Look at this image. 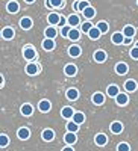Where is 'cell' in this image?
<instances>
[{"mask_svg":"<svg viewBox=\"0 0 138 151\" xmlns=\"http://www.w3.org/2000/svg\"><path fill=\"white\" fill-rule=\"evenodd\" d=\"M121 32H123L124 38H134L135 33H137V30H135L134 26H124V29H123Z\"/></svg>","mask_w":138,"mask_h":151,"instance_id":"cell-2","label":"cell"},{"mask_svg":"<svg viewBox=\"0 0 138 151\" xmlns=\"http://www.w3.org/2000/svg\"><path fill=\"white\" fill-rule=\"evenodd\" d=\"M73 121L76 122V124H82V122H85V115L82 112H76L73 115Z\"/></svg>","mask_w":138,"mask_h":151,"instance_id":"cell-29","label":"cell"},{"mask_svg":"<svg viewBox=\"0 0 138 151\" xmlns=\"http://www.w3.org/2000/svg\"><path fill=\"white\" fill-rule=\"evenodd\" d=\"M64 139H65V142H67V144L73 145L74 142L78 141V137H76V133H71V132H68V133L65 134V137H64Z\"/></svg>","mask_w":138,"mask_h":151,"instance_id":"cell-27","label":"cell"},{"mask_svg":"<svg viewBox=\"0 0 138 151\" xmlns=\"http://www.w3.org/2000/svg\"><path fill=\"white\" fill-rule=\"evenodd\" d=\"M14 35H15V32H14V29H12V27H5V29L2 30L3 40H12V38H14Z\"/></svg>","mask_w":138,"mask_h":151,"instance_id":"cell-4","label":"cell"},{"mask_svg":"<svg viewBox=\"0 0 138 151\" xmlns=\"http://www.w3.org/2000/svg\"><path fill=\"white\" fill-rule=\"evenodd\" d=\"M38 65L36 64H29V65H26V73L29 74V76H35L36 73H38Z\"/></svg>","mask_w":138,"mask_h":151,"instance_id":"cell-19","label":"cell"},{"mask_svg":"<svg viewBox=\"0 0 138 151\" xmlns=\"http://www.w3.org/2000/svg\"><path fill=\"white\" fill-rule=\"evenodd\" d=\"M124 89H126L128 92L137 91V82H135V80H128L126 83H124Z\"/></svg>","mask_w":138,"mask_h":151,"instance_id":"cell-14","label":"cell"},{"mask_svg":"<svg viewBox=\"0 0 138 151\" xmlns=\"http://www.w3.org/2000/svg\"><path fill=\"white\" fill-rule=\"evenodd\" d=\"M137 3H138V0H137Z\"/></svg>","mask_w":138,"mask_h":151,"instance_id":"cell-46","label":"cell"},{"mask_svg":"<svg viewBox=\"0 0 138 151\" xmlns=\"http://www.w3.org/2000/svg\"><path fill=\"white\" fill-rule=\"evenodd\" d=\"M68 55H70L71 58L81 56V47H79V45H71V47L68 48Z\"/></svg>","mask_w":138,"mask_h":151,"instance_id":"cell-11","label":"cell"},{"mask_svg":"<svg viewBox=\"0 0 138 151\" xmlns=\"http://www.w3.org/2000/svg\"><path fill=\"white\" fill-rule=\"evenodd\" d=\"M56 35H58V30L55 27H47L46 29V38H49V40H55Z\"/></svg>","mask_w":138,"mask_h":151,"instance_id":"cell-28","label":"cell"},{"mask_svg":"<svg viewBox=\"0 0 138 151\" xmlns=\"http://www.w3.org/2000/svg\"><path fill=\"white\" fill-rule=\"evenodd\" d=\"M43 48L47 50V52L53 50V48H55V41H53V40H49V38H46V40L43 41Z\"/></svg>","mask_w":138,"mask_h":151,"instance_id":"cell-12","label":"cell"},{"mask_svg":"<svg viewBox=\"0 0 138 151\" xmlns=\"http://www.w3.org/2000/svg\"><path fill=\"white\" fill-rule=\"evenodd\" d=\"M79 38H81V32H79L76 27L70 30V33H68V40H71V41H78Z\"/></svg>","mask_w":138,"mask_h":151,"instance_id":"cell-23","label":"cell"},{"mask_svg":"<svg viewBox=\"0 0 138 151\" xmlns=\"http://www.w3.org/2000/svg\"><path fill=\"white\" fill-rule=\"evenodd\" d=\"M26 2H28V3H33V2H35V0H26Z\"/></svg>","mask_w":138,"mask_h":151,"instance_id":"cell-44","label":"cell"},{"mask_svg":"<svg viewBox=\"0 0 138 151\" xmlns=\"http://www.w3.org/2000/svg\"><path fill=\"white\" fill-rule=\"evenodd\" d=\"M53 137H55V132H53V130L47 129V130L43 132V139H44V141L50 142V141H53Z\"/></svg>","mask_w":138,"mask_h":151,"instance_id":"cell-13","label":"cell"},{"mask_svg":"<svg viewBox=\"0 0 138 151\" xmlns=\"http://www.w3.org/2000/svg\"><path fill=\"white\" fill-rule=\"evenodd\" d=\"M90 6V3L86 2V0H82V2H79V8H78V11H81V12H84L86 8Z\"/></svg>","mask_w":138,"mask_h":151,"instance_id":"cell-36","label":"cell"},{"mask_svg":"<svg viewBox=\"0 0 138 151\" xmlns=\"http://www.w3.org/2000/svg\"><path fill=\"white\" fill-rule=\"evenodd\" d=\"M115 101H117V104H120V106H124V104H128V95L126 94H118L117 97H115Z\"/></svg>","mask_w":138,"mask_h":151,"instance_id":"cell-18","label":"cell"},{"mask_svg":"<svg viewBox=\"0 0 138 151\" xmlns=\"http://www.w3.org/2000/svg\"><path fill=\"white\" fill-rule=\"evenodd\" d=\"M73 27L71 26H65V27H62L61 29V35L64 36V38H68V33H70V30H71Z\"/></svg>","mask_w":138,"mask_h":151,"instance_id":"cell-37","label":"cell"},{"mask_svg":"<svg viewBox=\"0 0 138 151\" xmlns=\"http://www.w3.org/2000/svg\"><path fill=\"white\" fill-rule=\"evenodd\" d=\"M6 9H8V12H11V14H15V12H18L20 6H18L17 2H9L8 6H6Z\"/></svg>","mask_w":138,"mask_h":151,"instance_id":"cell-24","label":"cell"},{"mask_svg":"<svg viewBox=\"0 0 138 151\" xmlns=\"http://www.w3.org/2000/svg\"><path fill=\"white\" fill-rule=\"evenodd\" d=\"M111 132H112V133H115V134L121 133V132H123V124L118 122V121L112 122V124H111Z\"/></svg>","mask_w":138,"mask_h":151,"instance_id":"cell-8","label":"cell"},{"mask_svg":"<svg viewBox=\"0 0 138 151\" xmlns=\"http://www.w3.org/2000/svg\"><path fill=\"white\" fill-rule=\"evenodd\" d=\"M67 20H68V26H71L73 29H74V27H76V26H78V24H79V21H81V18H79V15H76V14H71V15H70V17H68Z\"/></svg>","mask_w":138,"mask_h":151,"instance_id":"cell-5","label":"cell"},{"mask_svg":"<svg viewBox=\"0 0 138 151\" xmlns=\"http://www.w3.org/2000/svg\"><path fill=\"white\" fill-rule=\"evenodd\" d=\"M67 130L71 132V133H76V132L79 130V124H76L74 121H70V122L67 124Z\"/></svg>","mask_w":138,"mask_h":151,"instance_id":"cell-33","label":"cell"},{"mask_svg":"<svg viewBox=\"0 0 138 151\" xmlns=\"http://www.w3.org/2000/svg\"><path fill=\"white\" fill-rule=\"evenodd\" d=\"M23 56H24V59H33L35 56H36V52H35V48L33 47H24V50H23Z\"/></svg>","mask_w":138,"mask_h":151,"instance_id":"cell-1","label":"cell"},{"mask_svg":"<svg viewBox=\"0 0 138 151\" xmlns=\"http://www.w3.org/2000/svg\"><path fill=\"white\" fill-rule=\"evenodd\" d=\"M62 151H73V148H71V147H65V148L62 150Z\"/></svg>","mask_w":138,"mask_h":151,"instance_id":"cell-43","label":"cell"},{"mask_svg":"<svg viewBox=\"0 0 138 151\" xmlns=\"http://www.w3.org/2000/svg\"><path fill=\"white\" fill-rule=\"evenodd\" d=\"M20 110H21V113H23L24 116H31L32 112H33V107H32L31 104H23Z\"/></svg>","mask_w":138,"mask_h":151,"instance_id":"cell-20","label":"cell"},{"mask_svg":"<svg viewBox=\"0 0 138 151\" xmlns=\"http://www.w3.org/2000/svg\"><path fill=\"white\" fill-rule=\"evenodd\" d=\"M8 142H9V139H8V136L6 134H2V136H0V147H6L8 145Z\"/></svg>","mask_w":138,"mask_h":151,"instance_id":"cell-38","label":"cell"},{"mask_svg":"<svg viewBox=\"0 0 138 151\" xmlns=\"http://www.w3.org/2000/svg\"><path fill=\"white\" fill-rule=\"evenodd\" d=\"M100 35H102V32H100L97 27H93V29L88 32V36L91 38V40H99V38H100Z\"/></svg>","mask_w":138,"mask_h":151,"instance_id":"cell-31","label":"cell"},{"mask_svg":"<svg viewBox=\"0 0 138 151\" xmlns=\"http://www.w3.org/2000/svg\"><path fill=\"white\" fill-rule=\"evenodd\" d=\"M93 27H94V26H93V24H91L90 21H85V23L82 24V26H81V30H82V32H86V33H88V32H90V30H91Z\"/></svg>","mask_w":138,"mask_h":151,"instance_id":"cell-35","label":"cell"},{"mask_svg":"<svg viewBox=\"0 0 138 151\" xmlns=\"http://www.w3.org/2000/svg\"><path fill=\"white\" fill-rule=\"evenodd\" d=\"M112 42H114V44H123L124 42L123 32H115L114 35H112Z\"/></svg>","mask_w":138,"mask_h":151,"instance_id":"cell-7","label":"cell"},{"mask_svg":"<svg viewBox=\"0 0 138 151\" xmlns=\"http://www.w3.org/2000/svg\"><path fill=\"white\" fill-rule=\"evenodd\" d=\"M96 27H97V29H99L100 32H102V33L108 32V29H109V26H108V23H106V21H99Z\"/></svg>","mask_w":138,"mask_h":151,"instance_id":"cell-34","label":"cell"},{"mask_svg":"<svg viewBox=\"0 0 138 151\" xmlns=\"http://www.w3.org/2000/svg\"><path fill=\"white\" fill-rule=\"evenodd\" d=\"M103 101H105V97H103V94L96 92V94L93 95V103H94V104H103Z\"/></svg>","mask_w":138,"mask_h":151,"instance_id":"cell-26","label":"cell"},{"mask_svg":"<svg viewBox=\"0 0 138 151\" xmlns=\"http://www.w3.org/2000/svg\"><path fill=\"white\" fill-rule=\"evenodd\" d=\"M108 142V137L103 134V133H99L97 136H96V144L97 145H100V147H103L105 144Z\"/></svg>","mask_w":138,"mask_h":151,"instance_id":"cell-22","label":"cell"},{"mask_svg":"<svg viewBox=\"0 0 138 151\" xmlns=\"http://www.w3.org/2000/svg\"><path fill=\"white\" fill-rule=\"evenodd\" d=\"M131 58L132 59H138V47H134V48H131Z\"/></svg>","mask_w":138,"mask_h":151,"instance_id":"cell-41","label":"cell"},{"mask_svg":"<svg viewBox=\"0 0 138 151\" xmlns=\"http://www.w3.org/2000/svg\"><path fill=\"white\" fill-rule=\"evenodd\" d=\"M137 47H138V42H137Z\"/></svg>","mask_w":138,"mask_h":151,"instance_id":"cell-45","label":"cell"},{"mask_svg":"<svg viewBox=\"0 0 138 151\" xmlns=\"http://www.w3.org/2000/svg\"><path fill=\"white\" fill-rule=\"evenodd\" d=\"M82 14H84V17H85V18H93V17L96 15V11H94V8L88 6V8H86V9L82 12Z\"/></svg>","mask_w":138,"mask_h":151,"instance_id":"cell-32","label":"cell"},{"mask_svg":"<svg viewBox=\"0 0 138 151\" xmlns=\"http://www.w3.org/2000/svg\"><path fill=\"white\" fill-rule=\"evenodd\" d=\"M115 71H117V74H120V76H124L128 71H129V68H128V65L124 64V62H118V64L115 65Z\"/></svg>","mask_w":138,"mask_h":151,"instance_id":"cell-3","label":"cell"},{"mask_svg":"<svg viewBox=\"0 0 138 151\" xmlns=\"http://www.w3.org/2000/svg\"><path fill=\"white\" fill-rule=\"evenodd\" d=\"M117 151H129V145L128 144H118V147H117Z\"/></svg>","mask_w":138,"mask_h":151,"instance_id":"cell-40","label":"cell"},{"mask_svg":"<svg viewBox=\"0 0 138 151\" xmlns=\"http://www.w3.org/2000/svg\"><path fill=\"white\" fill-rule=\"evenodd\" d=\"M17 134H18V137L20 139H23V141H26V139H29V136H31V132H29V129H26V127H21L18 132H17Z\"/></svg>","mask_w":138,"mask_h":151,"instance_id":"cell-6","label":"cell"},{"mask_svg":"<svg viewBox=\"0 0 138 151\" xmlns=\"http://www.w3.org/2000/svg\"><path fill=\"white\" fill-rule=\"evenodd\" d=\"M61 18H62V17H59L58 14H55V12L49 14V17H47V20H49V23H50V24H59Z\"/></svg>","mask_w":138,"mask_h":151,"instance_id":"cell-21","label":"cell"},{"mask_svg":"<svg viewBox=\"0 0 138 151\" xmlns=\"http://www.w3.org/2000/svg\"><path fill=\"white\" fill-rule=\"evenodd\" d=\"M78 97H79V91H78V89L71 88V89H68V91H67V98H68V100H71V101L78 100Z\"/></svg>","mask_w":138,"mask_h":151,"instance_id":"cell-16","label":"cell"},{"mask_svg":"<svg viewBox=\"0 0 138 151\" xmlns=\"http://www.w3.org/2000/svg\"><path fill=\"white\" fill-rule=\"evenodd\" d=\"M50 107H52V104H50L49 100H41L40 104H38V109H40L41 112H49Z\"/></svg>","mask_w":138,"mask_h":151,"instance_id":"cell-10","label":"cell"},{"mask_svg":"<svg viewBox=\"0 0 138 151\" xmlns=\"http://www.w3.org/2000/svg\"><path fill=\"white\" fill-rule=\"evenodd\" d=\"M64 73H65L67 76H74V74L78 73V68H76V65L68 64V65H65V68H64Z\"/></svg>","mask_w":138,"mask_h":151,"instance_id":"cell-17","label":"cell"},{"mask_svg":"<svg viewBox=\"0 0 138 151\" xmlns=\"http://www.w3.org/2000/svg\"><path fill=\"white\" fill-rule=\"evenodd\" d=\"M94 60L96 62H105L106 60V53L103 52V50H97V52L94 53Z\"/></svg>","mask_w":138,"mask_h":151,"instance_id":"cell-9","label":"cell"},{"mask_svg":"<svg viewBox=\"0 0 138 151\" xmlns=\"http://www.w3.org/2000/svg\"><path fill=\"white\" fill-rule=\"evenodd\" d=\"M131 41H132V38H124V42L123 44H131Z\"/></svg>","mask_w":138,"mask_h":151,"instance_id":"cell-42","label":"cell"},{"mask_svg":"<svg viewBox=\"0 0 138 151\" xmlns=\"http://www.w3.org/2000/svg\"><path fill=\"white\" fill-rule=\"evenodd\" d=\"M50 3H52V8H61L64 0H50Z\"/></svg>","mask_w":138,"mask_h":151,"instance_id":"cell-39","label":"cell"},{"mask_svg":"<svg viewBox=\"0 0 138 151\" xmlns=\"http://www.w3.org/2000/svg\"><path fill=\"white\" fill-rule=\"evenodd\" d=\"M74 113H76V112H73V109L67 106V107H64V109H62L61 115L64 116V118H73V115H74Z\"/></svg>","mask_w":138,"mask_h":151,"instance_id":"cell-30","label":"cell"},{"mask_svg":"<svg viewBox=\"0 0 138 151\" xmlns=\"http://www.w3.org/2000/svg\"><path fill=\"white\" fill-rule=\"evenodd\" d=\"M118 94H120L118 86H115V85H109V86H108V95H109V97H117Z\"/></svg>","mask_w":138,"mask_h":151,"instance_id":"cell-25","label":"cell"},{"mask_svg":"<svg viewBox=\"0 0 138 151\" xmlns=\"http://www.w3.org/2000/svg\"><path fill=\"white\" fill-rule=\"evenodd\" d=\"M20 26H21L23 29H31V27H32V20H31L29 17H23V18L20 20Z\"/></svg>","mask_w":138,"mask_h":151,"instance_id":"cell-15","label":"cell"}]
</instances>
